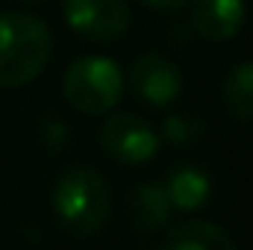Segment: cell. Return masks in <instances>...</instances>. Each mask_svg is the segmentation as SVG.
I'll list each match as a JSON object with an SVG mask.
<instances>
[{
  "instance_id": "11",
  "label": "cell",
  "mask_w": 253,
  "mask_h": 250,
  "mask_svg": "<svg viewBox=\"0 0 253 250\" xmlns=\"http://www.w3.org/2000/svg\"><path fill=\"white\" fill-rule=\"evenodd\" d=\"M221 100L236 121L253 124V62H239L230 68L221 85Z\"/></svg>"
},
{
  "instance_id": "8",
  "label": "cell",
  "mask_w": 253,
  "mask_h": 250,
  "mask_svg": "<svg viewBox=\"0 0 253 250\" xmlns=\"http://www.w3.org/2000/svg\"><path fill=\"white\" fill-rule=\"evenodd\" d=\"M162 250H239V245L212 221H180L165 236Z\"/></svg>"
},
{
  "instance_id": "10",
  "label": "cell",
  "mask_w": 253,
  "mask_h": 250,
  "mask_svg": "<svg viewBox=\"0 0 253 250\" xmlns=\"http://www.w3.org/2000/svg\"><path fill=\"white\" fill-rule=\"evenodd\" d=\"M165 188H168V197L177 209H200L206 200H209V174L197 165H177L171 168V174L165 177Z\"/></svg>"
},
{
  "instance_id": "7",
  "label": "cell",
  "mask_w": 253,
  "mask_h": 250,
  "mask_svg": "<svg viewBox=\"0 0 253 250\" xmlns=\"http://www.w3.org/2000/svg\"><path fill=\"white\" fill-rule=\"evenodd\" d=\"M248 18V3L245 0H194L191 9V24L197 36L206 42H227L233 39Z\"/></svg>"
},
{
  "instance_id": "13",
  "label": "cell",
  "mask_w": 253,
  "mask_h": 250,
  "mask_svg": "<svg viewBox=\"0 0 253 250\" xmlns=\"http://www.w3.org/2000/svg\"><path fill=\"white\" fill-rule=\"evenodd\" d=\"M47 150H62L65 147V138H68V126L62 121H47L44 124V132H42Z\"/></svg>"
},
{
  "instance_id": "12",
  "label": "cell",
  "mask_w": 253,
  "mask_h": 250,
  "mask_svg": "<svg viewBox=\"0 0 253 250\" xmlns=\"http://www.w3.org/2000/svg\"><path fill=\"white\" fill-rule=\"evenodd\" d=\"M203 132H206V124L197 115H171L162 124V138L174 147H189Z\"/></svg>"
},
{
  "instance_id": "6",
  "label": "cell",
  "mask_w": 253,
  "mask_h": 250,
  "mask_svg": "<svg viewBox=\"0 0 253 250\" xmlns=\"http://www.w3.org/2000/svg\"><path fill=\"white\" fill-rule=\"evenodd\" d=\"M129 88L132 94L147 106H168L183 91V74L180 68L162 53H144L129 68Z\"/></svg>"
},
{
  "instance_id": "9",
  "label": "cell",
  "mask_w": 253,
  "mask_h": 250,
  "mask_svg": "<svg viewBox=\"0 0 253 250\" xmlns=\"http://www.w3.org/2000/svg\"><path fill=\"white\" fill-rule=\"evenodd\" d=\"M171 209H174V203L168 197L165 183H141L129 194V215L141 233L159 230L171 218Z\"/></svg>"
},
{
  "instance_id": "4",
  "label": "cell",
  "mask_w": 253,
  "mask_h": 250,
  "mask_svg": "<svg viewBox=\"0 0 253 250\" xmlns=\"http://www.w3.org/2000/svg\"><path fill=\"white\" fill-rule=\"evenodd\" d=\"M100 147L109 159L121 165H144L147 159L156 156L159 135L144 118L118 112L100 126Z\"/></svg>"
},
{
  "instance_id": "1",
  "label": "cell",
  "mask_w": 253,
  "mask_h": 250,
  "mask_svg": "<svg viewBox=\"0 0 253 250\" xmlns=\"http://www.w3.org/2000/svg\"><path fill=\"white\" fill-rule=\"evenodd\" d=\"M53 56L50 27L27 12H0V88L33 83Z\"/></svg>"
},
{
  "instance_id": "5",
  "label": "cell",
  "mask_w": 253,
  "mask_h": 250,
  "mask_svg": "<svg viewBox=\"0 0 253 250\" xmlns=\"http://www.w3.org/2000/svg\"><path fill=\"white\" fill-rule=\"evenodd\" d=\"M65 21L88 42H115L129 30L126 0H62Z\"/></svg>"
},
{
  "instance_id": "2",
  "label": "cell",
  "mask_w": 253,
  "mask_h": 250,
  "mask_svg": "<svg viewBox=\"0 0 253 250\" xmlns=\"http://www.w3.org/2000/svg\"><path fill=\"white\" fill-rule=\"evenodd\" d=\"M112 209V191L94 168H71L53 186V212L71 236H94Z\"/></svg>"
},
{
  "instance_id": "3",
  "label": "cell",
  "mask_w": 253,
  "mask_h": 250,
  "mask_svg": "<svg viewBox=\"0 0 253 250\" xmlns=\"http://www.w3.org/2000/svg\"><path fill=\"white\" fill-rule=\"evenodd\" d=\"M65 100L83 115H103L124 94V74L106 56H80L68 65L62 80Z\"/></svg>"
},
{
  "instance_id": "14",
  "label": "cell",
  "mask_w": 253,
  "mask_h": 250,
  "mask_svg": "<svg viewBox=\"0 0 253 250\" xmlns=\"http://www.w3.org/2000/svg\"><path fill=\"white\" fill-rule=\"evenodd\" d=\"M141 3L150 6V9H159V12H177V9L189 6L191 0H141Z\"/></svg>"
}]
</instances>
